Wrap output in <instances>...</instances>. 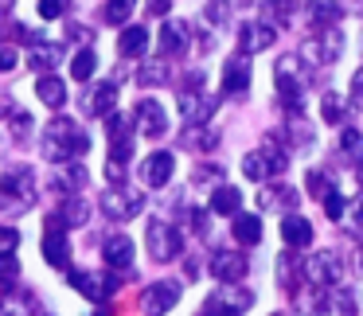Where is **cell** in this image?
<instances>
[{"mask_svg":"<svg viewBox=\"0 0 363 316\" xmlns=\"http://www.w3.org/2000/svg\"><path fill=\"white\" fill-rule=\"evenodd\" d=\"M63 222H71V227H79V222H86V203H82V199H71V203L63 207Z\"/></svg>","mask_w":363,"mask_h":316,"instance_id":"obj_27","label":"cell"},{"mask_svg":"<svg viewBox=\"0 0 363 316\" xmlns=\"http://www.w3.org/2000/svg\"><path fill=\"white\" fill-rule=\"evenodd\" d=\"M238 203H242V196H238L235 184H223V188H215V196H211V211H215V215H235Z\"/></svg>","mask_w":363,"mask_h":316,"instance_id":"obj_17","label":"cell"},{"mask_svg":"<svg viewBox=\"0 0 363 316\" xmlns=\"http://www.w3.org/2000/svg\"><path fill=\"white\" fill-rule=\"evenodd\" d=\"M235 238H238V246H258V238H262V219L258 215H238L235 219Z\"/></svg>","mask_w":363,"mask_h":316,"instance_id":"obj_18","label":"cell"},{"mask_svg":"<svg viewBox=\"0 0 363 316\" xmlns=\"http://www.w3.org/2000/svg\"><path fill=\"white\" fill-rule=\"evenodd\" d=\"M308 281L313 285H328V281H340V261L332 258V254H316L313 261L305 266Z\"/></svg>","mask_w":363,"mask_h":316,"instance_id":"obj_13","label":"cell"},{"mask_svg":"<svg viewBox=\"0 0 363 316\" xmlns=\"http://www.w3.org/2000/svg\"><path fill=\"white\" fill-rule=\"evenodd\" d=\"M67 9V0H40V16L43 20H59Z\"/></svg>","mask_w":363,"mask_h":316,"instance_id":"obj_32","label":"cell"},{"mask_svg":"<svg viewBox=\"0 0 363 316\" xmlns=\"http://www.w3.org/2000/svg\"><path fill=\"white\" fill-rule=\"evenodd\" d=\"M246 86H250V59L242 55H230L227 67H223V90L227 94H246Z\"/></svg>","mask_w":363,"mask_h":316,"instance_id":"obj_6","label":"cell"},{"mask_svg":"<svg viewBox=\"0 0 363 316\" xmlns=\"http://www.w3.org/2000/svg\"><path fill=\"white\" fill-rule=\"evenodd\" d=\"M308 20H313L316 28H332L340 20V4L336 0H313V4H308Z\"/></svg>","mask_w":363,"mask_h":316,"instance_id":"obj_20","label":"cell"},{"mask_svg":"<svg viewBox=\"0 0 363 316\" xmlns=\"http://www.w3.org/2000/svg\"><path fill=\"white\" fill-rule=\"evenodd\" d=\"M137 118H141V129L149 137H160L168 129V113H164V106L160 102H152V98H141L137 102Z\"/></svg>","mask_w":363,"mask_h":316,"instance_id":"obj_10","label":"cell"},{"mask_svg":"<svg viewBox=\"0 0 363 316\" xmlns=\"http://www.w3.org/2000/svg\"><path fill=\"white\" fill-rule=\"evenodd\" d=\"M242 172L250 176V180H262V176H269L266 152H246V160H242Z\"/></svg>","mask_w":363,"mask_h":316,"instance_id":"obj_25","label":"cell"},{"mask_svg":"<svg viewBox=\"0 0 363 316\" xmlns=\"http://www.w3.org/2000/svg\"><path fill=\"white\" fill-rule=\"evenodd\" d=\"M94 316H110V308H98V312Z\"/></svg>","mask_w":363,"mask_h":316,"instance_id":"obj_40","label":"cell"},{"mask_svg":"<svg viewBox=\"0 0 363 316\" xmlns=\"http://www.w3.org/2000/svg\"><path fill=\"white\" fill-rule=\"evenodd\" d=\"M28 63H32L35 71H48V67H51V71H55V47H51V51H48V47H35Z\"/></svg>","mask_w":363,"mask_h":316,"instance_id":"obj_28","label":"cell"},{"mask_svg":"<svg viewBox=\"0 0 363 316\" xmlns=\"http://www.w3.org/2000/svg\"><path fill=\"white\" fill-rule=\"evenodd\" d=\"M35 203V184H32V172L28 168H12V172H4V180H0V211H28V207Z\"/></svg>","mask_w":363,"mask_h":316,"instance_id":"obj_2","label":"cell"},{"mask_svg":"<svg viewBox=\"0 0 363 316\" xmlns=\"http://www.w3.org/2000/svg\"><path fill=\"white\" fill-rule=\"evenodd\" d=\"M344 152L347 157H363V133L359 129H347L344 133Z\"/></svg>","mask_w":363,"mask_h":316,"instance_id":"obj_31","label":"cell"},{"mask_svg":"<svg viewBox=\"0 0 363 316\" xmlns=\"http://www.w3.org/2000/svg\"><path fill=\"white\" fill-rule=\"evenodd\" d=\"M320 110H324V118H328V121H340V118H344V102H340V98H324V106H320Z\"/></svg>","mask_w":363,"mask_h":316,"instance_id":"obj_35","label":"cell"},{"mask_svg":"<svg viewBox=\"0 0 363 316\" xmlns=\"http://www.w3.org/2000/svg\"><path fill=\"white\" fill-rule=\"evenodd\" d=\"M20 246V235L12 227H0V254H12Z\"/></svg>","mask_w":363,"mask_h":316,"instance_id":"obj_34","label":"cell"},{"mask_svg":"<svg viewBox=\"0 0 363 316\" xmlns=\"http://www.w3.org/2000/svg\"><path fill=\"white\" fill-rule=\"evenodd\" d=\"M94 71H98V59H94V51H79V55H74V63H71V74H74L79 82H86Z\"/></svg>","mask_w":363,"mask_h":316,"instance_id":"obj_24","label":"cell"},{"mask_svg":"<svg viewBox=\"0 0 363 316\" xmlns=\"http://www.w3.org/2000/svg\"><path fill=\"white\" fill-rule=\"evenodd\" d=\"M12 129H16V133H28V129H32V113L20 110L16 118H12Z\"/></svg>","mask_w":363,"mask_h":316,"instance_id":"obj_37","label":"cell"},{"mask_svg":"<svg viewBox=\"0 0 363 316\" xmlns=\"http://www.w3.org/2000/svg\"><path fill=\"white\" fill-rule=\"evenodd\" d=\"M35 90H40V98L48 106H55V110L67 102V86H63V79H55V74H43V79L35 82Z\"/></svg>","mask_w":363,"mask_h":316,"instance_id":"obj_19","label":"cell"},{"mask_svg":"<svg viewBox=\"0 0 363 316\" xmlns=\"http://www.w3.org/2000/svg\"><path fill=\"white\" fill-rule=\"evenodd\" d=\"M149 242H152V258L157 261H168L176 250H180L176 227H164V222H149Z\"/></svg>","mask_w":363,"mask_h":316,"instance_id":"obj_8","label":"cell"},{"mask_svg":"<svg viewBox=\"0 0 363 316\" xmlns=\"http://www.w3.org/2000/svg\"><path fill=\"white\" fill-rule=\"evenodd\" d=\"M133 4H137V0H110V4H106V20L121 24V20H125L129 12H133Z\"/></svg>","mask_w":363,"mask_h":316,"instance_id":"obj_26","label":"cell"},{"mask_svg":"<svg viewBox=\"0 0 363 316\" xmlns=\"http://www.w3.org/2000/svg\"><path fill=\"white\" fill-rule=\"evenodd\" d=\"M16 51H12V47H0V71H12V67H16Z\"/></svg>","mask_w":363,"mask_h":316,"instance_id":"obj_36","label":"cell"},{"mask_svg":"<svg viewBox=\"0 0 363 316\" xmlns=\"http://www.w3.org/2000/svg\"><path fill=\"white\" fill-rule=\"evenodd\" d=\"M359 266H363V250H359Z\"/></svg>","mask_w":363,"mask_h":316,"instance_id":"obj_41","label":"cell"},{"mask_svg":"<svg viewBox=\"0 0 363 316\" xmlns=\"http://www.w3.org/2000/svg\"><path fill=\"white\" fill-rule=\"evenodd\" d=\"M71 285L79 293H86L90 300H102L113 293V277H102V273H71Z\"/></svg>","mask_w":363,"mask_h":316,"instance_id":"obj_12","label":"cell"},{"mask_svg":"<svg viewBox=\"0 0 363 316\" xmlns=\"http://www.w3.org/2000/svg\"><path fill=\"white\" fill-rule=\"evenodd\" d=\"M86 149H90V137L79 121H71V118L51 121L48 137H43V157L48 160H71V157H82Z\"/></svg>","mask_w":363,"mask_h":316,"instance_id":"obj_1","label":"cell"},{"mask_svg":"<svg viewBox=\"0 0 363 316\" xmlns=\"http://www.w3.org/2000/svg\"><path fill=\"white\" fill-rule=\"evenodd\" d=\"M352 90H355V94H352V102H355V110H363V71H359V74H355V82H352Z\"/></svg>","mask_w":363,"mask_h":316,"instance_id":"obj_38","label":"cell"},{"mask_svg":"<svg viewBox=\"0 0 363 316\" xmlns=\"http://www.w3.org/2000/svg\"><path fill=\"white\" fill-rule=\"evenodd\" d=\"M281 238L289 246H308L313 242V227H308V219H301V215H289V219L281 222Z\"/></svg>","mask_w":363,"mask_h":316,"instance_id":"obj_16","label":"cell"},{"mask_svg":"<svg viewBox=\"0 0 363 316\" xmlns=\"http://www.w3.org/2000/svg\"><path fill=\"white\" fill-rule=\"evenodd\" d=\"M145 47H149V32H145V28H129V32L118 40V51H121L125 59L137 55V51H145Z\"/></svg>","mask_w":363,"mask_h":316,"instance_id":"obj_22","label":"cell"},{"mask_svg":"<svg viewBox=\"0 0 363 316\" xmlns=\"http://www.w3.org/2000/svg\"><path fill=\"white\" fill-rule=\"evenodd\" d=\"M164 79H168V67H164V63H152V67H145V71H141V82H145V86H160Z\"/></svg>","mask_w":363,"mask_h":316,"instance_id":"obj_29","label":"cell"},{"mask_svg":"<svg viewBox=\"0 0 363 316\" xmlns=\"http://www.w3.org/2000/svg\"><path fill=\"white\" fill-rule=\"evenodd\" d=\"M324 211H328V219H340V211H344L340 191H324Z\"/></svg>","mask_w":363,"mask_h":316,"instance_id":"obj_33","label":"cell"},{"mask_svg":"<svg viewBox=\"0 0 363 316\" xmlns=\"http://www.w3.org/2000/svg\"><path fill=\"white\" fill-rule=\"evenodd\" d=\"M63 227H67L63 219H48V235H43V258H48L55 269L71 266V246H67Z\"/></svg>","mask_w":363,"mask_h":316,"instance_id":"obj_3","label":"cell"},{"mask_svg":"<svg viewBox=\"0 0 363 316\" xmlns=\"http://www.w3.org/2000/svg\"><path fill=\"white\" fill-rule=\"evenodd\" d=\"M211 273L223 277V281H238V277L246 273V258H242V254H235V250H219L211 258Z\"/></svg>","mask_w":363,"mask_h":316,"instance_id":"obj_11","label":"cell"},{"mask_svg":"<svg viewBox=\"0 0 363 316\" xmlns=\"http://www.w3.org/2000/svg\"><path fill=\"white\" fill-rule=\"evenodd\" d=\"M188 47V24H164V32H160V55H180V51Z\"/></svg>","mask_w":363,"mask_h":316,"instance_id":"obj_14","label":"cell"},{"mask_svg":"<svg viewBox=\"0 0 363 316\" xmlns=\"http://www.w3.org/2000/svg\"><path fill=\"white\" fill-rule=\"evenodd\" d=\"M355 222H359V227H363V203H359V211H355Z\"/></svg>","mask_w":363,"mask_h":316,"instance_id":"obj_39","label":"cell"},{"mask_svg":"<svg viewBox=\"0 0 363 316\" xmlns=\"http://www.w3.org/2000/svg\"><path fill=\"white\" fill-rule=\"evenodd\" d=\"M82 184H86V168L71 164V168L63 172V188H67V191H74V188H82Z\"/></svg>","mask_w":363,"mask_h":316,"instance_id":"obj_30","label":"cell"},{"mask_svg":"<svg viewBox=\"0 0 363 316\" xmlns=\"http://www.w3.org/2000/svg\"><path fill=\"white\" fill-rule=\"evenodd\" d=\"M106 261H110L113 269H129L133 266V242H129V238H110V242H106Z\"/></svg>","mask_w":363,"mask_h":316,"instance_id":"obj_15","label":"cell"},{"mask_svg":"<svg viewBox=\"0 0 363 316\" xmlns=\"http://www.w3.org/2000/svg\"><path fill=\"white\" fill-rule=\"evenodd\" d=\"M113 102H118V82H102V86L94 90V98L86 102L90 113H110Z\"/></svg>","mask_w":363,"mask_h":316,"instance_id":"obj_21","label":"cell"},{"mask_svg":"<svg viewBox=\"0 0 363 316\" xmlns=\"http://www.w3.org/2000/svg\"><path fill=\"white\" fill-rule=\"evenodd\" d=\"M176 300H180V285L164 281V285H149L145 297H141V305H145L149 316H164L168 308H176Z\"/></svg>","mask_w":363,"mask_h":316,"instance_id":"obj_5","label":"cell"},{"mask_svg":"<svg viewBox=\"0 0 363 316\" xmlns=\"http://www.w3.org/2000/svg\"><path fill=\"white\" fill-rule=\"evenodd\" d=\"M274 43V24H242L238 28V51L254 55V51H266Z\"/></svg>","mask_w":363,"mask_h":316,"instance_id":"obj_9","label":"cell"},{"mask_svg":"<svg viewBox=\"0 0 363 316\" xmlns=\"http://www.w3.org/2000/svg\"><path fill=\"white\" fill-rule=\"evenodd\" d=\"M102 211L110 215V219H133L137 211H141V191H133V188H113V191H106L102 196Z\"/></svg>","mask_w":363,"mask_h":316,"instance_id":"obj_4","label":"cell"},{"mask_svg":"<svg viewBox=\"0 0 363 316\" xmlns=\"http://www.w3.org/2000/svg\"><path fill=\"white\" fill-rule=\"evenodd\" d=\"M20 277V261L16 254H0V293H9Z\"/></svg>","mask_w":363,"mask_h":316,"instance_id":"obj_23","label":"cell"},{"mask_svg":"<svg viewBox=\"0 0 363 316\" xmlns=\"http://www.w3.org/2000/svg\"><path fill=\"white\" fill-rule=\"evenodd\" d=\"M172 168H176L172 152H152V157H145V164H141V180L149 184V188H164L168 176H172Z\"/></svg>","mask_w":363,"mask_h":316,"instance_id":"obj_7","label":"cell"}]
</instances>
